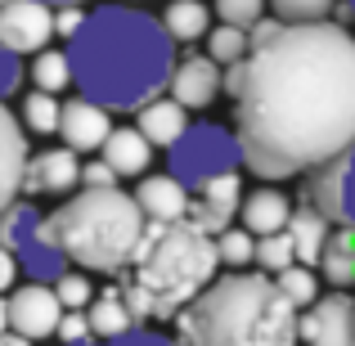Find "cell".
<instances>
[{
	"mask_svg": "<svg viewBox=\"0 0 355 346\" xmlns=\"http://www.w3.org/2000/svg\"><path fill=\"white\" fill-rule=\"evenodd\" d=\"M234 95L239 157L261 180H288L355 139V36L338 23H279L220 77Z\"/></svg>",
	"mask_w": 355,
	"mask_h": 346,
	"instance_id": "6da1fadb",
	"label": "cell"
},
{
	"mask_svg": "<svg viewBox=\"0 0 355 346\" xmlns=\"http://www.w3.org/2000/svg\"><path fill=\"white\" fill-rule=\"evenodd\" d=\"M175 68V41L153 14L130 5H99L68 41V81L81 99L121 113L157 99Z\"/></svg>",
	"mask_w": 355,
	"mask_h": 346,
	"instance_id": "7a4b0ae2",
	"label": "cell"
},
{
	"mask_svg": "<svg viewBox=\"0 0 355 346\" xmlns=\"http://www.w3.org/2000/svg\"><path fill=\"white\" fill-rule=\"evenodd\" d=\"M216 266L220 257L211 234L193 230L189 220L171 225L148 220L130 266L121 270L126 279L117 284V293L135 320H171L216 279Z\"/></svg>",
	"mask_w": 355,
	"mask_h": 346,
	"instance_id": "3957f363",
	"label": "cell"
},
{
	"mask_svg": "<svg viewBox=\"0 0 355 346\" xmlns=\"http://www.w3.org/2000/svg\"><path fill=\"white\" fill-rule=\"evenodd\" d=\"M180 346H297V311L270 275H225L180 311Z\"/></svg>",
	"mask_w": 355,
	"mask_h": 346,
	"instance_id": "277c9868",
	"label": "cell"
},
{
	"mask_svg": "<svg viewBox=\"0 0 355 346\" xmlns=\"http://www.w3.org/2000/svg\"><path fill=\"white\" fill-rule=\"evenodd\" d=\"M144 225L148 220L139 216L135 198L121 193L117 184L113 189H81L59 211L41 216L45 239L68 261H77L81 270H95V275H121L135 257Z\"/></svg>",
	"mask_w": 355,
	"mask_h": 346,
	"instance_id": "5b68a950",
	"label": "cell"
},
{
	"mask_svg": "<svg viewBox=\"0 0 355 346\" xmlns=\"http://www.w3.org/2000/svg\"><path fill=\"white\" fill-rule=\"evenodd\" d=\"M0 248L14 257L18 270H27L32 284H54V279L68 270V257L41 234V211H36L32 202L14 198L0 211Z\"/></svg>",
	"mask_w": 355,
	"mask_h": 346,
	"instance_id": "8992f818",
	"label": "cell"
},
{
	"mask_svg": "<svg viewBox=\"0 0 355 346\" xmlns=\"http://www.w3.org/2000/svg\"><path fill=\"white\" fill-rule=\"evenodd\" d=\"M166 157H171V171H166V175L180 180L184 189L211 180V175L239 171V162H243L234 130L211 126V121H202V126H184V135L166 148Z\"/></svg>",
	"mask_w": 355,
	"mask_h": 346,
	"instance_id": "52a82bcc",
	"label": "cell"
},
{
	"mask_svg": "<svg viewBox=\"0 0 355 346\" xmlns=\"http://www.w3.org/2000/svg\"><path fill=\"white\" fill-rule=\"evenodd\" d=\"M306 202L320 211L329 225H351L355 230V139L342 144L329 162L306 171Z\"/></svg>",
	"mask_w": 355,
	"mask_h": 346,
	"instance_id": "ba28073f",
	"label": "cell"
},
{
	"mask_svg": "<svg viewBox=\"0 0 355 346\" xmlns=\"http://www.w3.org/2000/svg\"><path fill=\"white\" fill-rule=\"evenodd\" d=\"M297 346H355V302L347 293L315 297L297 315Z\"/></svg>",
	"mask_w": 355,
	"mask_h": 346,
	"instance_id": "9c48e42d",
	"label": "cell"
},
{
	"mask_svg": "<svg viewBox=\"0 0 355 346\" xmlns=\"http://www.w3.org/2000/svg\"><path fill=\"white\" fill-rule=\"evenodd\" d=\"M54 36V9L45 0H5L0 5V45L14 54H36Z\"/></svg>",
	"mask_w": 355,
	"mask_h": 346,
	"instance_id": "30bf717a",
	"label": "cell"
},
{
	"mask_svg": "<svg viewBox=\"0 0 355 346\" xmlns=\"http://www.w3.org/2000/svg\"><path fill=\"white\" fill-rule=\"evenodd\" d=\"M63 306L54 297L50 284H27L18 288L14 297H5V320H9V333L27 342H41V338H54V324H59Z\"/></svg>",
	"mask_w": 355,
	"mask_h": 346,
	"instance_id": "8fae6325",
	"label": "cell"
},
{
	"mask_svg": "<svg viewBox=\"0 0 355 346\" xmlns=\"http://www.w3.org/2000/svg\"><path fill=\"white\" fill-rule=\"evenodd\" d=\"M198 189V198H189V211H184V220H189L193 230L202 234H220L230 230V216L239 211V175L225 171V175H211V180L193 184Z\"/></svg>",
	"mask_w": 355,
	"mask_h": 346,
	"instance_id": "7c38bea8",
	"label": "cell"
},
{
	"mask_svg": "<svg viewBox=\"0 0 355 346\" xmlns=\"http://www.w3.org/2000/svg\"><path fill=\"white\" fill-rule=\"evenodd\" d=\"M77 171H81V162H77L72 148H45V153H36V157L23 162L18 193H27V198H32V193H63V189L77 184Z\"/></svg>",
	"mask_w": 355,
	"mask_h": 346,
	"instance_id": "4fadbf2b",
	"label": "cell"
},
{
	"mask_svg": "<svg viewBox=\"0 0 355 346\" xmlns=\"http://www.w3.org/2000/svg\"><path fill=\"white\" fill-rule=\"evenodd\" d=\"M59 130H63V148H72V153H95L108 139L113 121H108V108L90 104V99H72V104H59Z\"/></svg>",
	"mask_w": 355,
	"mask_h": 346,
	"instance_id": "5bb4252c",
	"label": "cell"
},
{
	"mask_svg": "<svg viewBox=\"0 0 355 346\" xmlns=\"http://www.w3.org/2000/svg\"><path fill=\"white\" fill-rule=\"evenodd\" d=\"M166 90H171V99L180 108H207L220 95V63H211L207 54H193V59L171 68Z\"/></svg>",
	"mask_w": 355,
	"mask_h": 346,
	"instance_id": "9a60e30c",
	"label": "cell"
},
{
	"mask_svg": "<svg viewBox=\"0 0 355 346\" xmlns=\"http://www.w3.org/2000/svg\"><path fill=\"white\" fill-rule=\"evenodd\" d=\"M139 207V216L153 220V225H171V220H184V211H189V189H184L180 180H171V175H148V180H139V189L130 193Z\"/></svg>",
	"mask_w": 355,
	"mask_h": 346,
	"instance_id": "2e32d148",
	"label": "cell"
},
{
	"mask_svg": "<svg viewBox=\"0 0 355 346\" xmlns=\"http://www.w3.org/2000/svg\"><path fill=\"white\" fill-rule=\"evenodd\" d=\"M23 162H27V139L18 117L5 108L0 99V211L18 198V180H23Z\"/></svg>",
	"mask_w": 355,
	"mask_h": 346,
	"instance_id": "e0dca14e",
	"label": "cell"
},
{
	"mask_svg": "<svg viewBox=\"0 0 355 346\" xmlns=\"http://www.w3.org/2000/svg\"><path fill=\"white\" fill-rule=\"evenodd\" d=\"M189 126V108H180L175 99H148L139 108V135L148 139V148H171Z\"/></svg>",
	"mask_w": 355,
	"mask_h": 346,
	"instance_id": "ac0fdd59",
	"label": "cell"
},
{
	"mask_svg": "<svg viewBox=\"0 0 355 346\" xmlns=\"http://www.w3.org/2000/svg\"><path fill=\"white\" fill-rule=\"evenodd\" d=\"M99 148H104V162L113 166V175H144L153 162V148L135 126H113Z\"/></svg>",
	"mask_w": 355,
	"mask_h": 346,
	"instance_id": "d6986e66",
	"label": "cell"
},
{
	"mask_svg": "<svg viewBox=\"0 0 355 346\" xmlns=\"http://www.w3.org/2000/svg\"><path fill=\"white\" fill-rule=\"evenodd\" d=\"M288 216H293V202H288L284 189H257V193L243 198V230H248L252 239L279 234L288 225Z\"/></svg>",
	"mask_w": 355,
	"mask_h": 346,
	"instance_id": "ffe728a7",
	"label": "cell"
},
{
	"mask_svg": "<svg viewBox=\"0 0 355 346\" xmlns=\"http://www.w3.org/2000/svg\"><path fill=\"white\" fill-rule=\"evenodd\" d=\"M284 234L293 239V261L297 266H320V252H324V239H329V220L320 216V211L306 202V207H297L293 216H288Z\"/></svg>",
	"mask_w": 355,
	"mask_h": 346,
	"instance_id": "44dd1931",
	"label": "cell"
},
{
	"mask_svg": "<svg viewBox=\"0 0 355 346\" xmlns=\"http://www.w3.org/2000/svg\"><path fill=\"white\" fill-rule=\"evenodd\" d=\"M86 324H90V338L95 342H108V338H121V333L135 329V315L126 311V302H121L117 288H104L99 297H90Z\"/></svg>",
	"mask_w": 355,
	"mask_h": 346,
	"instance_id": "7402d4cb",
	"label": "cell"
},
{
	"mask_svg": "<svg viewBox=\"0 0 355 346\" xmlns=\"http://www.w3.org/2000/svg\"><path fill=\"white\" fill-rule=\"evenodd\" d=\"M320 270L333 288H351L355 284V230L351 225H338L329 230L324 239V252H320Z\"/></svg>",
	"mask_w": 355,
	"mask_h": 346,
	"instance_id": "603a6c76",
	"label": "cell"
},
{
	"mask_svg": "<svg viewBox=\"0 0 355 346\" xmlns=\"http://www.w3.org/2000/svg\"><path fill=\"white\" fill-rule=\"evenodd\" d=\"M157 23L166 27L171 41H184V45L202 41V36H207V5H202V0H171Z\"/></svg>",
	"mask_w": 355,
	"mask_h": 346,
	"instance_id": "cb8c5ba5",
	"label": "cell"
},
{
	"mask_svg": "<svg viewBox=\"0 0 355 346\" xmlns=\"http://www.w3.org/2000/svg\"><path fill=\"white\" fill-rule=\"evenodd\" d=\"M275 288L284 293V302L293 306V311H306V306L320 297V284H315V270L311 266H288V270H279L275 275Z\"/></svg>",
	"mask_w": 355,
	"mask_h": 346,
	"instance_id": "d4e9b609",
	"label": "cell"
},
{
	"mask_svg": "<svg viewBox=\"0 0 355 346\" xmlns=\"http://www.w3.org/2000/svg\"><path fill=\"white\" fill-rule=\"evenodd\" d=\"M18 126H27L32 135H54L59 130V99L45 95V90H32L23 99V121Z\"/></svg>",
	"mask_w": 355,
	"mask_h": 346,
	"instance_id": "484cf974",
	"label": "cell"
},
{
	"mask_svg": "<svg viewBox=\"0 0 355 346\" xmlns=\"http://www.w3.org/2000/svg\"><path fill=\"white\" fill-rule=\"evenodd\" d=\"M243 54H248V32L243 27H207V59L220 63V68H230V63H239Z\"/></svg>",
	"mask_w": 355,
	"mask_h": 346,
	"instance_id": "4316f807",
	"label": "cell"
},
{
	"mask_svg": "<svg viewBox=\"0 0 355 346\" xmlns=\"http://www.w3.org/2000/svg\"><path fill=\"white\" fill-rule=\"evenodd\" d=\"M252 261H257L266 275L288 270V266H293V239H288L284 230H279V234H261V239L252 243Z\"/></svg>",
	"mask_w": 355,
	"mask_h": 346,
	"instance_id": "83f0119b",
	"label": "cell"
},
{
	"mask_svg": "<svg viewBox=\"0 0 355 346\" xmlns=\"http://www.w3.org/2000/svg\"><path fill=\"white\" fill-rule=\"evenodd\" d=\"M32 81H36V90H45V95L63 90V86H68V54H63V50H36Z\"/></svg>",
	"mask_w": 355,
	"mask_h": 346,
	"instance_id": "f1b7e54d",
	"label": "cell"
},
{
	"mask_svg": "<svg viewBox=\"0 0 355 346\" xmlns=\"http://www.w3.org/2000/svg\"><path fill=\"white\" fill-rule=\"evenodd\" d=\"M279 14V23H324V14H329L338 0H270Z\"/></svg>",
	"mask_w": 355,
	"mask_h": 346,
	"instance_id": "f546056e",
	"label": "cell"
},
{
	"mask_svg": "<svg viewBox=\"0 0 355 346\" xmlns=\"http://www.w3.org/2000/svg\"><path fill=\"white\" fill-rule=\"evenodd\" d=\"M50 288H54V297H59L63 311H86L90 297H95V293H90V279L86 275H68V270H63Z\"/></svg>",
	"mask_w": 355,
	"mask_h": 346,
	"instance_id": "4dcf8cb0",
	"label": "cell"
},
{
	"mask_svg": "<svg viewBox=\"0 0 355 346\" xmlns=\"http://www.w3.org/2000/svg\"><path fill=\"white\" fill-rule=\"evenodd\" d=\"M211 243H216V257L225 261V266H248L252 261V243L257 239H252L248 230H220Z\"/></svg>",
	"mask_w": 355,
	"mask_h": 346,
	"instance_id": "1f68e13d",
	"label": "cell"
},
{
	"mask_svg": "<svg viewBox=\"0 0 355 346\" xmlns=\"http://www.w3.org/2000/svg\"><path fill=\"white\" fill-rule=\"evenodd\" d=\"M216 14L225 27H243L248 32L257 18H266V0H216Z\"/></svg>",
	"mask_w": 355,
	"mask_h": 346,
	"instance_id": "d6a6232c",
	"label": "cell"
},
{
	"mask_svg": "<svg viewBox=\"0 0 355 346\" xmlns=\"http://www.w3.org/2000/svg\"><path fill=\"white\" fill-rule=\"evenodd\" d=\"M77 346H180V342H171V338H162V333H148V329H130V333H121V338H108V342H77Z\"/></svg>",
	"mask_w": 355,
	"mask_h": 346,
	"instance_id": "836d02e7",
	"label": "cell"
},
{
	"mask_svg": "<svg viewBox=\"0 0 355 346\" xmlns=\"http://www.w3.org/2000/svg\"><path fill=\"white\" fill-rule=\"evenodd\" d=\"M54 333L63 338V346H77V342H90V324H86V311H63Z\"/></svg>",
	"mask_w": 355,
	"mask_h": 346,
	"instance_id": "e575fe53",
	"label": "cell"
},
{
	"mask_svg": "<svg viewBox=\"0 0 355 346\" xmlns=\"http://www.w3.org/2000/svg\"><path fill=\"white\" fill-rule=\"evenodd\" d=\"M18 81H23V63H18L14 50H5V45H0V99L14 95Z\"/></svg>",
	"mask_w": 355,
	"mask_h": 346,
	"instance_id": "d590c367",
	"label": "cell"
},
{
	"mask_svg": "<svg viewBox=\"0 0 355 346\" xmlns=\"http://www.w3.org/2000/svg\"><path fill=\"white\" fill-rule=\"evenodd\" d=\"M81 23H86V9L81 5H59L54 9V36H68L72 41V36L81 32Z\"/></svg>",
	"mask_w": 355,
	"mask_h": 346,
	"instance_id": "8d00e7d4",
	"label": "cell"
},
{
	"mask_svg": "<svg viewBox=\"0 0 355 346\" xmlns=\"http://www.w3.org/2000/svg\"><path fill=\"white\" fill-rule=\"evenodd\" d=\"M77 184H86V189H113L117 175H113V166H108V162H86L77 171Z\"/></svg>",
	"mask_w": 355,
	"mask_h": 346,
	"instance_id": "74e56055",
	"label": "cell"
},
{
	"mask_svg": "<svg viewBox=\"0 0 355 346\" xmlns=\"http://www.w3.org/2000/svg\"><path fill=\"white\" fill-rule=\"evenodd\" d=\"M14 279H18V266H14V257L0 248V293H5V288H14Z\"/></svg>",
	"mask_w": 355,
	"mask_h": 346,
	"instance_id": "f35d334b",
	"label": "cell"
},
{
	"mask_svg": "<svg viewBox=\"0 0 355 346\" xmlns=\"http://www.w3.org/2000/svg\"><path fill=\"white\" fill-rule=\"evenodd\" d=\"M0 346H32V342H27V338H18V333H0Z\"/></svg>",
	"mask_w": 355,
	"mask_h": 346,
	"instance_id": "ab89813d",
	"label": "cell"
},
{
	"mask_svg": "<svg viewBox=\"0 0 355 346\" xmlns=\"http://www.w3.org/2000/svg\"><path fill=\"white\" fill-rule=\"evenodd\" d=\"M9 329V320H5V297H0V333Z\"/></svg>",
	"mask_w": 355,
	"mask_h": 346,
	"instance_id": "60d3db41",
	"label": "cell"
},
{
	"mask_svg": "<svg viewBox=\"0 0 355 346\" xmlns=\"http://www.w3.org/2000/svg\"><path fill=\"white\" fill-rule=\"evenodd\" d=\"M45 5H81V0H45Z\"/></svg>",
	"mask_w": 355,
	"mask_h": 346,
	"instance_id": "b9f144b4",
	"label": "cell"
},
{
	"mask_svg": "<svg viewBox=\"0 0 355 346\" xmlns=\"http://www.w3.org/2000/svg\"><path fill=\"white\" fill-rule=\"evenodd\" d=\"M351 18H355V0H351Z\"/></svg>",
	"mask_w": 355,
	"mask_h": 346,
	"instance_id": "7bdbcfd3",
	"label": "cell"
}]
</instances>
